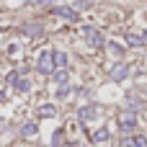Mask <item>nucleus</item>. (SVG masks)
<instances>
[{"mask_svg":"<svg viewBox=\"0 0 147 147\" xmlns=\"http://www.w3.org/2000/svg\"><path fill=\"white\" fill-rule=\"evenodd\" d=\"M65 147H80V145H78V142H72V145H65Z\"/></svg>","mask_w":147,"mask_h":147,"instance_id":"obj_20","label":"nucleus"},{"mask_svg":"<svg viewBox=\"0 0 147 147\" xmlns=\"http://www.w3.org/2000/svg\"><path fill=\"white\" fill-rule=\"evenodd\" d=\"M39 116L41 119H52V116H57V109L52 103H44V106H39Z\"/></svg>","mask_w":147,"mask_h":147,"instance_id":"obj_8","label":"nucleus"},{"mask_svg":"<svg viewBox=\"0 0 147 147\" xmlns=\"http://www.w3.org/2000/svg\"><path fill=\"white\" fill-rule=\"evenodd\" d=\"M132 142L137 147H147V137H142V134H137V137H132Z\"/></svg>","mask_w":147,"mask_h":147,"instance_id":"obj_14","label":"nucleus"},{"mask_svg":"<svg viewBox=\"0 0 147 147\" xmlns=\"http://www.w3.org/2000/svg\"><path fill=\"white\" fill-rule=\"evenodd\" d=\"M52 80L59 83V85H65V83H67V70H57V72H52Z\"/></svg>","mask_w":147,"mask_h":147,"instance_id":"obj_13","label":"nucleus"},{"mask_svg":"<svg viewBox=\"0 0 147 147\" xmlns=\"http://www.w3.org/2000/svg\"><path fill=\"white\" fill-rule=\"evenodd\" d=\"M142 39H145V41H147V31H145V34H142Z\"/></svg>","mask_w":147,"mask_h":147,"instance_id":"obj_22","label":"nucleus"},{"mask_svg":"<svg viewBox=\"0 0 147 147\" xmlns=\"http://www.w3.org/2000/svg\"><path fill=\"white\" fill-rule=\"evenodd\" d=\"M67 93H70V88H67V85H62V88L57 90V96H67Z\"/></svg>","mask_w":147,"mask_h":147,"instance_id":"obj_19","label":"nucleus"},{"mask_svg":"<svg viewBox=\"0 0 147 147\" xmlns=\"http://www.w3.org/2000/svg\"><path fill=\"white\" fill-rule=\"evenodd\" d=\"M109 49H111L116 57H121V47H119V44H114V41H111V44H109Z\"/></svg>","mask_w":147,"mask_h":147,"instance_id":"obj_15","label":"nucleus"},{"mask_svg":"<svg viewBox=\"0 0 147 147\" xmlns=\"http://www.w3.org/2000/svg\"><path fill=\"white\" fill-rule=\"evenodd\" d=\"M5 80H8V83H10V85H13V83H16V80H18V72H8V78H5Z\"/></svg>","mask_w":147,"mask_h":147,"instance_id":"obj_17","label":"nucleus"},{"mask_svg":"<svg viewBox=\"0 0 147 147\" xmlns=\"http://www.w3.org/2000/svg\"><path fill=\"white\" fill-rule=\"evenodd\" d=\"M129 75V67L127 65H116V67H111V80H124Z\"/></svg>","mask_w":147,"mask_h":147,"instance_id":"obj_7","label":"nucleus"},{"mask_svg":"<svg viewBox=\"0 0 147 147\" xmlns=\"http://www.w3.org/2000/svg\"><path fill=\"white\" fill-rule=\"evenodd\" d=\"M36 70L41 75H52L54 72V62H52V52H41L39 54V62H36Z\"/></svg>","mask_w":147,"mask_h":147,"instance_id":"obj_2","label":"nucleus"},{"mask_svg":"<svg viewBox=\"0 0 147 147\" xmlns=\"http://www.w3.org/2000/svg\"><path fill=\"white\" fill-rule=\"evenodd\" d=\"M59 142H62V129H59V132H57V134H54V140H52V145L57 147V145H59Z\"/></svg>","mask_w":147,"mask_h":147,"instance_id":"obj_18","label":"nucleus"},{"mask_svg":"<svg viewBox=\"0 0 147 147\" xmlns=\"http://www.w3.org/2000/svg\"><path fill=\"white\" fill-rule=\"evenodd\" d=\"M127 44L129 47H145V39L137 36V34H127Z\"/></svg>","mask_w":147,"mask_h":147,"instance_id":"obj_10","label":"nucleus"},{"mask_svg":"<svg viewBox=\"0 0 147 147\" xmlns=\"http://www.w3.org/2000/svg\"><path fill=\"white\" fill-rule=\"evenodd\" d=\"M83 34H85V39H88V44H90L93 49H101V47H103V39H101V34H98L93 26H85Z\"/></svg>","mask_w":147,"mask_h":147,"instance_id":"obj_3","label":"nucleus"},{"mask_svg":"<svg viewBox=\"0 0 147 147\" xmlns=\"http://www.w3.org/2000/svg\"><path fill=\"white\" fill-rule=\"evenodd\" d=\"M90 140H93L96 145H103V142H109V140H111V132H109L106 127H101L98 132H93V137H90Z\"/></svg>","mask_w":147,"mask_h":147,"instance_id":"obj_6","label":"nucleus"},{"mask_svg":"<svg viewBox=\"0 0 147 147\" xmlns=\"http://www.w3.org/2000/svg\"><path fill=\"white\" fill-rule=\"evenodd\" d=\"M21 134H23V137H34V134H36V121L23 124V127H21Z\"/></svg>","mask_w":147,"mask_h":147,"instance_id":"obj_12","label":"nucleus"},{"mask_svg":"<svg viewBox=\"0 0 147 147\" xmlns=\"http://www.w3.org/2000/svg\"><path fill=\"white\" fill-rule=\"evenodd\" d=\"M54 16H59V18L70 21V23H78V18H80L75 8H65V5H57V8H54Z\"/></svg>","mask_w":147,"mask_h":147,"instance_id":"obj_4","label":"nucleus"},{"mask_svg":"<svg viewBox=\"0 0 147 147\" xmlns=\"http://www.w3.org/2000/svg\"><path fill=\"white\" fill-rule=\"evenodd\" d=\"M121 147H137V145H134V142H132V140H129V134H127V137H124V140H121Z\"/></svg>","mask_w":147,"mask_h":147,"instance_id":"obj_16","label":"nucleus"},{"mask_svg":"<svg viewBox=\"0 0 147 147\" xmlns=\"http://www.w3.org/2000/svg\"><path fill=\"white\" fill-rule=\"evenodd\" d=\"M52 62H54V70H65L67 67V54L65 52H52Z\"/></svg>","mask_w":147,"mask_h":147,"instance_id":"obj_5","label":"nucleus"},{"mask_svg":"<svg viewBox=\"0 0 147 147\" xmlns=\"http://www.w3.org/2000/svg\"><path fill=\"white\" fill-rule=\"evenodd\" d=\"M3 101H5V93H0V103H3Z\"/></svg>","mask_w":147,"mask_h":147,"instance_id":"obj_21","label":"nucleus"},{"mask_svg":"<svg viewBox=\"0 0 147 147\" xmlns=\"http://www.w3.org/2000/svg\"><path fill=\"white\" fill-rule=\"evenodd\" d=\"M0 31H3V28H0Z\"/></svg>","mask_w":147,"mask_h":147,"instance_id":"obj_23","label":"nucleus"},{"mask_svg":"<svg viewBox=\"0 0 147 147\" xmlns=\"http://www.w3.org/2000/svg\"><path fill=\"white\" fill-rule=\"evenodd\" d=\"M134 127H137V114H134L132 109H129V111H121V114H119V129H121L124 134H129Z\"/></svg>","mask_w":147,"mask_h":147,"instance_id":"obj_1","label":"nucleus"},{"mask_svg":"<svg viewBox=\"0 0 147 147\" xmlns=\"http://www.w3.org/2000/svg\"><path fill=\"white\" fill-rule=\"evenodd\" d=\"M13 85H16V90H18V93H28V90H31V83H28V80H23V78H18Z\"/></svg>","mask_w":147,"mask_h":147,"instance_id":"obj_11","label":"nucleus"},{"mask_svg":"<svg viewBox=\"0 0 147 147\" xmlns=\"http://www.w3.org/2000/svg\"><path fill=\"white\" fill-rule=\"evenodd\" d=\"M96 116V106H83L80 111H78V119L80 121H88V119H93Z\"/></svg>","mask_w":147,"mask_h":147,"instance_id":"obj_9","label":"nucleus"}]
</instances>
